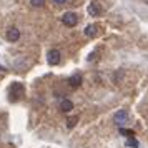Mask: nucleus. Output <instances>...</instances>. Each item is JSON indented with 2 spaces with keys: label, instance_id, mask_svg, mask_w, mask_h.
<instances>
[{
  "label": "nucleus",
  "instance_id": "nucleus-5",
  "mask_svg": "<svg viewBox=\"0 0 148 148\" xmlns=\"http://www.w3.org/2000/svg\"><path fill=\"white\" fill-rule=\"evenodd\" d=\"M113 120H115V123H116V125H123V123H125V121L128 120V113H127V110H118V112L115 113Z\"/></svg>",
  "mask_w": 148,
  "mask_h": 148
},
{
  "label": "nucleus",
  "instance_id": "nucleus-11",
  "mask_svg": "<svg viewBox=\"0 0 148 148\" xmlns=\"http://www.w3.org/2000/svg\"><path fill=\"white\" fill-rule=\"evenodd\" d=\"M45 2L47 0H30L32 7H42V5H45Z\"/></svg>",
  "mask_w": 148,
  "mask_h": 148
},
{
  "label": "nucleus",
  "instance_id": "nucleus-13",
  "mask_svg": "<svg viewBox=\"0 0 148 148\" xmlns=\"http://www.w3.org/2000/svg\"><path fill=\"white\" fill-rule=\"evenodd\" d=\"M120 132H121V133H123V135H130V136H133V132H132V130H123V128H121V130H120Z\"/></svg>",
  "mask_w": 148,
  "mask_h": 148
},
{
  "label": "nucleus",
  "instance_id": "nucleus-8",
  "mask_svg": "<svg viewBox=\"0 0 148 148\" xmlns=\"http://www.w3.org/2000/svg\"><path fill=\"white\" fill-rule=\"evenodd\" d=\"M83 34L87 35L88 38H93V37H97V35H98V25H95V23L87 25V27H85V30H83Z\"/></svg>",
  "mask_w": 148,
  "mask_h": 148
},
{
  "label": "nucleus",
  "instance_id": "nucleus-7",
  "mask_svg": "<svg viewBox=\"0 0 148 148\" xmlns=\"http://www.w3.org/2000/svg\"><path fill=\"white\" fill-rule=\"evenodd\" d=\"M83 83V78H82V75L80 73H75V75H72L70 78H68V85L72 88H78Z\"/></svg>",
  "mask_w": 148,
  "mask_h": 148
},
{
  "label": "nucleus",
  "instance_id": "nucleus-4",
  "mask_svg": "<svg viewBox=\"0 0 148 148\" xmlns=\"http://www.w3.org/2000/svg\"><path fill=\"white\" fill-rule=\"evenodd\" d=\"M20 38V30L17 27H10L7 30V40L8 42H18Z\"/></svg>",
  "mask_w": 148,
  "mask_h": 148
},
{
  "label": "nucleus",
  "instance_id": "nucleus-3",
  "mask_svg": "<svg viewBox=\"0 0 148 148\" xmlns=\"http://www.w3.org/2000/svg\"><path fill=\"white\" fill-rule=\"evenodd\" d=\"M47 62H48V65H58V62H60V52H58L57 48H52V50H48V53H47Z\"/></svg>",
  "mask_w": 148,
  "mask_h": 148
},
{
  "label": "nucleus",
  "instance_id": "nucleus-2",
  "mask_svg": "<svg viewBox=\"0 0 148 148\" xmlns=\"http://www.w3.org/2000/svg\"><path fill=\"white\" fill-rule=\"evenodd\" d=\"M22 95H23V85L22 83H14L12 87H10V100H17V98H20Z\"/></svg>",
  "mask_w": 148,
  "mask_h": 148
},
{
  "label": "nucleus",
  "instance_id": "nucleus-14",
  "mask_svg": "<svg viewBox=\"0 0 148 148\" xmlns=\"http://www.w3.org/2000/svg\"><path fill=\"white\" fill-rule=\"evenodd\" d=\"M55 3H58V5H62V3H65V2H67V0H53Z\"/></svg>",
  "mask_w": 148,
  "mask_h": 148
},
{
  "label": "nucleus",
  "instance_id": "nucleus-10",
  "mask_svg": "<svg viewBox=\"0 0 148 148\" xmlns=\"http://www.w3.org/2000/svg\"><path fill=\"white\" fill-rule=\"evenodd\" d=\"M78 120H80V116H78V115H72V116L67 120V128H70V130H72V128L78 123Z\"/></svg>",
  "mask_w": 148,
  "mask_h": 148
},
{
  "label": "nucleus",
  "instance_id": "nucleus-9",
  "mask_svg": "<svg viewBox=\"0 0 148 148\" xmlns=\"http://www.w3.org/2000/svg\"><path fill=\"white\" fill-rule=\"evenodd\" d=\"M73 110V103L72 100H68V98H63L60 101V112L62 113H68V112H72Z\"/></svg>",
  "mask_w": 148,
  "mask_h": 148
},
{
  "label": "nucleus",
  "instance_id": "nucleus-1",
  "mask_svg": "<svg viewBox=\"0 0 148 148\" xmlns=\"http://www.w3.org/2000/svg\"><path fill=\"white\" fill-rule=\"evenodd\" d=\"M62 22H63V25L65 27H75L77 23H78V17H77V14L75 12H67V14H63V17H62Z\"/></svg>",
  "mask_w": 148,
  "mask_h": 148
},
{
  "label": "nucleus",
  "instance_id": "nucleus-6",
  "mask_svg": "<svg viewBox=\"0 0 148 148\" xmlns=\"http://www.w3.org/2000/svg\"><path fill=\"white\" fill-rule=\"evenodd\" d=\"M87 12L92 17H98V15L101 14V7H100V3L98 2H92L90 5H88V8H87Z\"/></svg>",
  "mask_w": 148,
  "mask_h": 148
},
{
  "label": "nucleus",
  "instance_id": "nucleus-12",
  "mask_svg": "<svg viewBox=\"0 0 148 148\" xmlns=\"http://www.w3.org/2000/svg\"><path fill=\"white\" fill-rule=\"evenodd\" d=\"M127 145H128V147H136V148H138V141L133 140V138H130V140L127 141Z\"/></svg>",
  "mask_w": 148,
  "mask_h": 148
},
{
  "label": "nucleus",
  "instance_id": "nucleus-15",
  "mask_svg": "<svg viewBox=\"0 0 148 148\" xmlns=\"http://www.w3.org/2000/svg\"><path fill=\"white\" fill-rule=\"evenodd\" d=\"M145 2H147V3H148V0H145Z\"/></svg>",
  "mask_w": 148,
  "mask_h": 148
}]
</instances>
